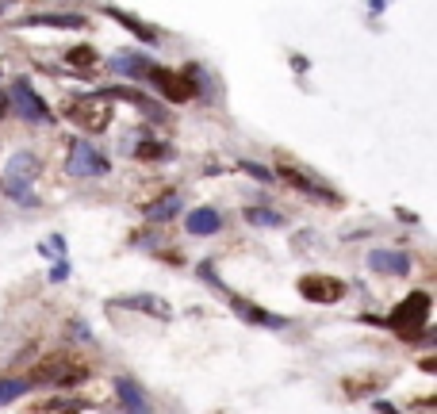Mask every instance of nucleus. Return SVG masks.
Segmentation results:
<instances>
[{"mask_svg":"<svg viewBox=\"0 0 437 414\" xmlns=\"http://www.w3.org/2000/svg\"><path fill=\"white\" fill-rule=\"evenodd\" d=\"M429 311H434V299H429L426 291H411V296L388 315V326L399 338H422V330H426V323H429Z\"/></svg>","mask_w":437,"mask_h":414,"instance_id":"nucleus-1","label":"nucleus"},{"mask_svg":"<svg viewBox=\"0 0 437 414\" xmlns=\"http://www.w3.org/2000/svg\"><path fill=\"white\" fill-rule=\"evenodd\" d=\"M35 177H39V158H35V154H27V150L12 154L8 165H4V192H8V199L31 207L35 204V196H31Z\"/></svg>","mask_w":437,"mask_h":414,"instance_id":"nucleus-2","label":"nucleus"},{"mask_svg":"<svg viewBox=\"0 0 437 414\" xmlns=\"http://www.w3.org/2000/svg\"><path fill=\"white\" fill-rule=\"evenodd\" d=\"M84 376H89V368L77 361V357H46V361H39L31 372V380L27 384H50V388H73V384H81Z\"/></svg>","mask_w":437,"mask_h":414,"instance_id":"nucleus-3","label":"nucleus"},{"mask_svg":"<svg viewBox=\"0 0 437 414\" xmlns=\"http://www.w3.org/2000/svg\"><path fill=\"white\" fill-rule=\"evenodd\" d=\"M66 116H69V123H77L81 131H92V134L107 131V123H112V108H107L100 96H77V100H69Z\"/></svg>","mask_w":437,"mask_h":414,"instance_id":"nucleus-4","label":"nucleus"},{"mask_svg":"<svg viewBox=\"0 0 437 414\" xmlns=\"http://www.w3.org/2000/svg\"><path fill=\"white\" fill-rule=\"evenodd\" d=\"M146 81L154 84V89L161 92L166 100H173V104H188V100L196 96L192 73H177V69H157V66H150Z\"/></svg>","mask_w":437,"mask_h":414,"instance_id":"nucleus-5","label":"nucleus"},{"mask_svg":"<svg viewBox=\"0 0 437 414\" xmlns=\"http://www.w3.org/2000/svg\"><path fill=\"white\" fill-rule=\"evenodd\" d=\"M299 296L311 299V303H322L330 307L346 296V284L338 276H326V273H311V276H299Z\"/></svg>","mask_w":437,"mask_h":414,"instance_id":"nucleus-6","label":"nucleus"},{"mask_svg":"<svg viewBox=\"0 0 437 414\" xmlns=\"http://www.w3.org/2000/svg\"><path fill=\"white\" fill-rule=\"evenodd\" d=\"M12 104H16V111L24 119H31V123H50V119H54L46 108V100H42L27 81H12Z\"/></svg>","mask_w":437,"mask_h":414,"instance_id":"nucleus-7","label":"nucleus"},{"mask_svg":"<svg viewBox=\"0 0 437 414\" xmlns=\"http://www.w3.org/2000/svg\"><path fill=\"white\" fill-rule=\"evenodd\" d=\"M107 158L100 154L96 146H89V142H73V150H69V177H104L107 173Z\"/></svg>","mask_w":437,"mask_h":414,"instance_id":"nucleus-8","label":"nucleus"},{"mask_svg":"<svg viewBox=\"0 0 437 414\" xmlns=\"http://www.w3.org/2000/svg\"><path fill=\"white\" fill-rule=\"evenodd\" d=\"M16 27H62V31H84L89 19L77 16V12H35V16L19 19Z\"/></svg>","mask_w":437,"mask_h":414,"instance_id":"nucleus-9","label":"nucleus"},{"mask_svg":"<svg viewBox=\"0 0 437 414\" xmlns=\"http://www.w3.org/2000/svg\"><path fill=\"white\" fill-rule=\"evenodd\" d=\"M368 265L376 273H388V276H407L411 273V253H399V249H376L368 257Z\"/></svg>","mask_w":437,"mask_h":414,"instance_id":"nucleus-10","label":"nucleus"},{"mask_svg":"<svg viewBox=\"0 0 437 414\" xmlns=\"http://www.w3.org/2000/svg\"><path fill=\"white\" fill-rule=\"evenodd\" d=\"M280 177L292 184V188H299V192H307V196H314V199H326V204H338V192H330V188H322L319 181H307L299 169H292V165H280Z\"/></svg>","mask_w":437,"mask_h":414,"instance_id":"nucleus-11","label":"nucleus"},{"mask_svg":"<svg viewBox=\"0 0 437 414\" xmlns=\"http://www.w3.org/2000/svg\"><path fill=\"white\" fill-rule=\"evenodd\" d=\"M188 231L196 234V238H207V234L223 231V215H219L215 207H196L188 215Z\"/></svg>","mask_w":437,"mask_h":414,"instance_id":"nucleus-12","label":"nucleus"},{"mask_svg":"<svg viewBox=\"0 0 437 414\" xmlns=\"http://www.w3.org/2000/svg\"><path fill=\"white\" fill-rule=\"evenodd\" d=\"M112 69H116V73L134 77V81H146V73H150V62L142 58V54H119V58H112Z\"/></svg>","mask_w":437,"mask_h":414,"instance_id":"nucleus-13","label":"nucleus"},{"mask_svg":"<svg viewBox=\"0 0 437 414\" xmlns=\"http://www.w3.org/2000/svg\"><path fill=\"white\" fill-rule=\"evenodd\" d=\"M231 296V291H226ZM231 303H234V311H238L246 323H257V326H284V318H276V315H265L261 307H249L246 299H238V296H231Z\"/></svg>","mask_w":437,"mask_h":414,"instance_id":"nucleus-14","label":"nucleus"},{"mask_svg":"<svg viewBox=\"0 0 437 414\" xmlns=\"http://www.w3.org/2000/svg\"><path fill=\"white\" fill-rule=\"evenodd\" d=\"M104 12H107V16H112V19H119V24H123L127 31H134V35H139L142 42H157V31H154V27H146V24H142V19H134L131 12H119V8H104Z\"/></svg>","mask_w":437,"mask_h":414,"instance_id":"nucleus-15","label":"nucleus"},{"mask_svg":"<svg viewBox=\"0 0 437 414\" xmlns=\"http://www.w3.org/2000/svg\"><path fill=\"white\" fill-rule=\"evenodd\" d=\"M66 66H69V69H92V66H96V50H92V46H73V50H66Z\"/></svg>","mask_w":437,"mask_h":414,"instance_id":"nucleus-16","label":"nucleus"},{"mask_svg":"<svg viewBox=\"0 0 437 414\" xmlns=\"http://www.w3.org/2000/svg\"><path fill=\"white\" fill-rule=\"evenodd\" d=\"M177 204H181V199H177L173 192H169L166 199H157V204H150V207H146V215H150V219H161V223H166V219H173Z\"/></svg>","mask_w":437,"mask_h":414,"instance_id":"nucleus-17","label":"nucleus"},{"mask_svg":"<svg viewBox=\"0 0 437 414\" xmlns=\"http://www.w3.org/2000/svg\"><path fill=\"white\" fill-rule=\"evenodd\" d=\"M107 96H116V100H131V104H139V108L146 111V116L161 119V116H157V108H154V104H150L146 96H139V92H134V89H112V92H107Z\"/></svg>","mask_w":437,"mask_h":414,"instance_id":"nucleus-18","label":"nucleus"},{"mask_svg":"<svg viewBox=\"0 0 437 414\" xmlns=\"http://www.w3.org/2000/svg\"><path fill=\"white\" fill-rule=\"evenodd\" d=\"M27 388H31L27 380H0V406H4V403H16Z\"/></svg>","mask_w":437,"mask_h":414,"instance_id":"nucleus-19","label":"nucleus"},{"mask_svg":"<svg viewBox=\"0 0 437 414\" xmlns=\"http://www.w3.org/2000/svg\"><path fill=\"white\" fill-rule=\"evenodd\" d=\"M246 219L249 223H257V226H280L284 223L276 211H265V207H246Z\"/></svg>","mask_w":437,"mask_h":414,"instance_id":"nucleus-20","label":"nucleus"},{"mask_svg":"<svg viewBox=\"0 0 437 414\" xmlns=\"http://www.w3.org/2000/svg\"><path fill=\"white\" fill-rule=\"evenodd\" d=\"M116 388H119V399H123L131 411H142V406H146V403H142V395H139V388H134L131 380H119Z\"/></svg>","mask_w":437,"mask_h":414,"instance_id":"nucleus-21","label":"nucleus"},{"mask_svg":"<svg viewBox=\"0 0 437 414\" xmlns=\"http://www.w3.org/2000/svg\"><path fill=\"white\" fill-rule=\"evenodd\" d=\"M169 150L161 146V142H142L139 150H134V158H146V161H154V158H166Z\"/></svg>","mask_w":437,"mask_h":414,"instance_id":"nucleus-22","label":"nucleus"},{"mask_svg":"<svg viewBox=\"0 0 437 414\" xmlns=\"http://www.w3.org/2000/svg\"><path fill=\"white\" fill-rule=\"evenodd\" d=\"M4 111H8V92L0 89V119H4Z\"/></svg>","mask_w":437,"mask_h":414,"instance_id":"nucleus-23","label":"nucleus"},{"mask_svg":"<svg viewBox=\"0 0 437 414\" xmlns=\"http://www.w3.org/2000/svg\"><path fill=\"white\" fill-rule=\"evenodd\" d=\"M376 411H380V414H399L395 406H388V403H376Z\"/></svg>","mask_w":437,"mask_h":414,"instance_id":"nucleus-24","label":"nucleus"},{"mask_svg":"<svg viewBox=\"0 0 437 414\" xmlns=\"http://www.w3.org/2000/svg\"><path fill=\"white\" fill-rule=\"evenodd\" d=\"M0 12H4V0H0Z\"/></svg>","mask_w":437,"mask_h":414,"instance_id":"nucleus-25","label":"nucleus"},{"mask_svg":"<svg viewBox=\"0 0 437 414\" xmlns=\"http://www.w3.org/2000/svg\"><path fill=\"white\" fill-rule=\"evenodd\" d=\"M134 414H142V411H134Z\"/></svg>","mask_w":437,"mask_h":414,"instance_id":"nucleus-26","label":"nucleus"}]
</instances>
